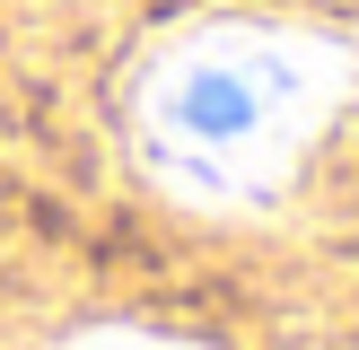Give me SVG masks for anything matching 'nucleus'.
<instances>
[{
    "label": "nucleus",
    "instance_id": "1",
    "mask_svg": "<svg viewBox=\"0 0 359 350\" xmlns=\"http://www.w3.org/2000/svg\"><path fill=\"white\" fill-rule=\"evenodd\" d=\"M359 97V52L333 27L210 9L158 35L123 88L132 158L193 210H272Z\"/></svg>",
    "mask_w": 359,
    "mask_h": 350
},
{
    "label": "nucleus",
    "instance_id": "2",
    "mask_svg": "<svg viewBox=\"0 0 359 350\" xmlns=\"http://www.w3.org/2000/svg\"><path fill=\"white\" fill-rule=\"evenodd\" d=\"M70 350H193V342H167V332H88Z\"/></svg>",
    "mask_w": 359,
    "mask_h": 350
}]
</instances>
